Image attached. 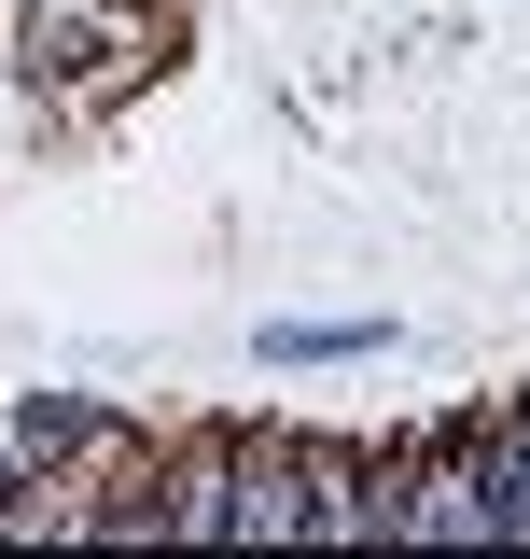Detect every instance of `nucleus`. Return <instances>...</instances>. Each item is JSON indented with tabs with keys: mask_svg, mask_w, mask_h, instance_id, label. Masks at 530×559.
Returning a JSON list of instances; mask_svg holds the SVG:
<instances>
[{
	"mask_svg": "<svg viewBox=\"0 0 530 559\" xmlns=\"http://www.w3.org/2000/svg\"><path fill=\"white\" fill-rule=\"evenodd\" d=\"M419 448V433H405ZM405 448H349V433H308V546H392V476Z\"/></svg>",
	"mask_w": 530,
	"mask_h": 559,
	"instance_id": "obj_2",
	"label": "nucleus"
},
{
	"mask_svg": "<svg viewBox=\"0 0 530 559\" xmlns=\"http://www.w3.org/2000/svg\"><path fill=\"white\" fill-rule=\"evenodd\" d=\"M154 546H238V433L154 448Z\"/></svg>",
	"mask_w": 530,
	"mask_h": 559,
	"instance_id": "obj_4",
	"label": "nucleus"
},
{
	"mask_svg": "<svg viewBox=\"0 0 530 559\" xmlns=\"http://www.w3.org/2000/svg\"><path fill=\"white\" fill-rule=\"evenodd\" d=\"M14 70H28V98L112 112L127 84L168 70V14L154 0H14Z\"/></svg>",
	"mask_w": 530,
	"mask_h": 559,
	"instance_id": "obj_1",
	"label": "nucleus"
},
{
	"mask_svg": "<svg viewBox=\"0 0 530 559\" xmlns=\"http://www.w3.org/2000/svg\"><path fill=\"white\" fill-rule=\"evenodd\" d=\"M238 433V546H308V433L224 419Z\"/></svg>",
	"mask_w": 530,
	"mask_h": 559,
	"instance_id": "obj_5",
	"label": "nucleus"
},
{
	"mask_svg": "<svg viewBox=\"0 0 530 559\" xmlns=\"http://www.w3.org/2000/svg\"><path fill=\"white\" fill-rule=\"evenodd\" d=\"M363 349H392V322H279L265 364H363Z\"/></svg>",
	"mask_w": 530,
	"mask_h": 559,
	"instance_id": "obj_6",
	"label": "nucleus"
},
{
	"mask_svg": "<svg viewBox=\"0 0 530 559\" xmlns=\"http://www.w3.org/2000/svg\"><path fill=\"white\" fill-rule=\"evenodd\" d=\"M0 462H14V476L84 489L98 462H127V419H112V406H84V392H14V406H0Z\"/></svg>",
	"mask_w": 530,
	"mask_h": 559,
	"instance_id": "obj_3",
	"label": "nucleus"
}]
</instances>
